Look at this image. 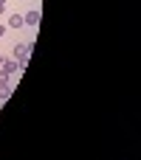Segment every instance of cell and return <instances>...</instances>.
Returning a JSON list of instances; mask_svg holds the SVG:
<instances>
[{
  "instance_id": "obj_1",
  "label": "cell",
  "mask_w": 141,
  "mask_h": 160,
  "mask_svg": "<svg viewBox=\"0 0 141 160\" xmlns=\"http://www.w3.org/2000/svg\"><path fill=\"white\" fill-rule=\"evenodd\" d=\"M28 53H31V45H14V59H20V68H25V62H28Z\"/></svg>"
},
{
  "instance_id": "obj_2",
  "label": "cell",
  "mask_w": 141,
  "mask_h": 160,
  "mask_svg": "<svg viewBox=\"0 0 141 160\" xmlns=\"http://www.w3.org/2000/svg\"><path fill=\"white\" fill-rule=\"evenodd\" d=\"M23 22H25V25H37V22H40V11H37V8L28 11V14L23 17Z\"/></svg>"
},
{
  "instance_id": "obj_3",
  "label": "cell",
  "mask_w": 141,
  "mask_h": 160,
  "mask_svg": "<svg viewBox=\"0 0 141 160\" xmlns=\"http://www.w3.org/2000/svg\"><path fill=\"white\" fill-rule=\"evenodd\" d=\"M23 25H25V22H23L20 14H11V17H8V28H23Z\"/></svg>"
},
{
  "instance_id": "obj_4",
  "label": "cell",
  "mask_w": 141,
  "mask_h": 160,
  "mask_svg": "<svg viewBox=\"0 0 141 160\" xmlns=\"http://www.w3.org/2000/svg\"><path fill=\"white\" fill-rule=\"evenodd\" d=\"M3 70H6V73H17V70H20V65H17L14 59H8V62L3 59Z\"/></svg>"
},
{
  "instance_id": "obj_5",
  "label": "cell",
  "mask_w": 141,
  "mask_h": 160,
  "mask_svg": "<svg viewBox=\"0 0 141 160\" xmlns=\"http://www.w3.org/2000/svg\"><path fill=\"white\" fill-rule=\"evenodd\" d=\"M11 93H14V90H11V87H8V84H0V98H8V96H11Z\"/></svg>"
},
{
  "instance_id": "obj_6",
  "label": "cell",
  "mask_w": 141,
  "mask_h": 160,
  "mask_svg": "<svg viewBox=\"0 0 141 160\" xmlns=\"http://www.w3.org/2000/svg\"><path fill=\"white\" fill-rule=\"evenodd\" d=\"M0 84H8V73L6 70H0Z\"/></svg>"
},
{
  "instance_id": "obj_7",
  "label": "cell",
  "mask_w": 141,
  "mask_h": 160,
  "mask_svg": "<svg viewBox=\"0 0 141 160\" xmlns=\"http://www.w3.org/2000/svg\"><path fill=\"white\" fill-rule=\"evenodd\" d=\"M3 11H6V0H0V14H3Z\"/></svg>"
},
{
  "instance_id": "obj_8",
  "label": "cell",
  "mask_w": 141,
  "mask_h": 160,
  "mask_svg": "<svg viewBox=\"0 0 141 160\" xmlns=\"http://www.w3.org/2000/svg\"><path fill=\"white\" fill-rule=\"evenodd\" d=\"M3 34H6V25H0V37H3Z\"/></svg>"
},
{
  "instance_id": "obj_9",
  "label": "cell",
  "mask_w": 141,
  "mask_h": 160,
  "mask_svg": "<svg viewBox=\"0 0 141 160\" xmlns=\"http://www.w3.org/2000/svg\"><path fill=\"white\" fill-rule=\"evenodd\" d=\"M0 65H3V56H0Z\"/></svg>"
}]
</instances>
